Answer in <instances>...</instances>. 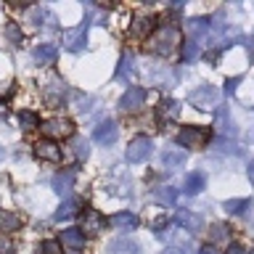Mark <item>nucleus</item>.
Wrapping results in <instances>:
<instances>
[{
  "instance_id": "obj_6",
  "label": "nucleus",
  "mask_w": 254,
  "mask_h": 254,
  "mask_svg": "<svg viewBox=\"0 0 254 254\" xmlns=\"http://www.w3.org/2000/svg\"><path fill=\"white\" fill-rule=\"evenodd\" d=\"M87 27H90V21H82V24H77L74 29H66L64 32V48L71 53H79L85 48V40H87Z\"/></svg>"
},
{
  "instance_id": "obj_40",
  "label": "nucleus",
  "mask_w": 254,
  "mask_h": 254,
  "mask_svg": "<svg viewBox=\"0 0 254 254\" xmlns=\"http://www.w3.org/2000/svg\"><path fill=\"white\" fill-rule=\"evenodd\" d=\"M162 254H188V246H167Z\"/></svg>"
},
{
  "instance_id": "obj_38",
  "label": "nucleus",
  "mask_w": 254,
  "mask_h": 254,
  "mask_svg": "<svg viewBox=\"0 0 254 254\" xmlns=\"http://www.w3.org/2000/svg\"><path fill=\"white\" fill-rule=\"evenodd\" d=\"M238 85H241V77H230V79H225V93H228V95H233Z\"/></svg>"
},
{
  "instance_id": "obj_15",
  "label": "nucleus",
  "mask_w": 254,
  "mask_h": 254,
  "mask_svg": "<svg viewBox=\"0 0 254 254\" xmlns=\"http://www.w3.org/2000/svg\"><path fill=\"white\" fill-rule=\"evenodd\" d=\"M35 154L43 159V162H61V148L56 140H40L35 146Z\"/></svg>"
},
{
  "instance_id": "obj_37",
  "label": "nucleus",
  "mask_w": 254,
  "mask_h": 254,
  "mask_svg": "<svg viewBox=\"0 0 254 254\" xmlns=\"http://www.w3.org/2000/svg\"><path fill=\"white\" fill-rule=\"evenodd\" d=\"M37 254H64V252H61L59 241H43V244H37Z\"/></svg>"
},
{
  "instance_id": "obj_22",
  "label": "nucleus",
  "mask_w": 254,
  "mask_h": 254,
  "mask_svg": "<svg viewBox=\"0 0 254 254\" xmlns=\"http://www.w3.org/2000/svg\"><path fill=\"white\" fill-rule=\"evenodd\" d=\"M109 225L122 228V230H132V228H138V217H135V212H117L109 217Z\"/></svg>"
},
{
  "instance_id": "obj_39",
  "label": "nucleus",
  "mask_w": 254,
  "mask_h": 254,
  "mask_svg": "<svg viewBox=\"0 0 254 254\" xmlns=\"http://www.w3.org/2000/svg\"><path fill=\"white\" fill-rule=\"evenodd\" d=\"M0 254H13V244L11 241H8V238L3 236V238H0Z\"/></svg>"
},
{
  "instance_id": "obj_47",
  "label": "nucleus",
  "mask_w": 254,
  "mask_h": 254,
  "mask_svg": "<svg viewBox=\"0 0 254 254\" xmlns=\"http://www.w3.org/2000/svg\"><path fill=\"white\" fill-rule=\"evenodd\" d=\"M3 159H5V148H0V162H3Z\"/></svg>"
},
{
  "instance_id": "obj_21",
  "label": "nucleus",
  "mask_w": 254,
  "mask_h": 254,
  "mask_svg": "<svg viewBox=\"0 0 254 254\" xmlns=\"http://www.w3.org/2000/svg\"><path fill=\"white\" fill-rule=\"evenodd\" d=\"M217 132L220 138H233L236 135V125L230 122V114L225 106H217Z\"/></svg>"
},
{
  "instance_id": "obj_34",
  "label": "nucleus",
  "mask_w": 254,
  "mask_h": 254,
  "mask_svg": "<svg viewBox=\"0 0 254 254\" xmlns=\"http://www.w3.org/2000/svg\"><path fill=\"white\" fill-rule=\"evenodd\" d=\"M71 151H74L77 159H87L90 156V143L85 138H71Z\"/></svg>"
},
{
  "instance_id": "obj_23",
  "label": "nucleus",
  "mask_w": 254,
  "mask_h": 254,
  "mask_svg": "<svg viewBox=\"0 0 254 254\" xmlns=\"http://www.w3.org/2000/svg\"><path fill=\"white\" fill-rule=\"evenodd\" d=\"M61 241L66 244L71 252H79V249L85 246V233H82L79 228H66V230L61 233Z\"/></svg>"
},
{
  "instance_id": "obj_8",
  "label": "nucleus",
  "mask_w": 254,
  "mask_h": 254,
  "mask_svg": "<svg viewBox=\"0 0 254 254\" xmlns=\"http://www.w3.org/2000/svg\"><path fill=\"white\" fill-rule=\"evenodd\" d=\"M143 103H146V87H127L125 95L119 98V109L132 114V111H140Z\"/></svg>"
},
{
  "instance_id": "obj_27",
  "label": "nucleus",
  "mask_w": 254,
  "mask_h": 254,
  "mask_svg": "<svg viewBox=\"0 0 254 254\" xmlns=\"http://www.w3.org/2000/svg\"><path fill=\"white\" fill-rule=\"evenodd\" d=\"M154 201L170 206V204L178 201V190H175L172 186H170V188H167V186H164V188H156V190H154Z\"/></svg>"
},
{
  "instance_id": "obj_7",
  "label": "nucleus",
  "mask_w": 254,
  "mask_h": 254,
  "mask_svg": "<svg viewBox=\"0 0 254 254\" xmlns=\"http://www.w3.org/2000/svg\"><path fill=\"white\" fill-rule=\"evenodd\" d=\"M206 138H209V130H204V127H183L178 132V143L183 148H201Z\"/></svg>"
},
{
  "instance_id": "obj_16",
  "label": "nucleus",
  "mask_w": 254,
  "mask_h": 254,
  "mask_svg": "<svg viewBox=\"0 0 254 254\" xmlns=\"http://www.w3.org/2000/svg\"><path fill=\"white\" fill-rule=\"evenodd\" d=\"M106 252L109 254H140V246H138V241L122 236V238H117V241H111L106 246Z\"/></svg>"
},
{
  "instance_id": "obj_10",
  "label": "nucleus",
  "mask_w": 254,
  "mask_h": 254,
  "mask_svg": "<svg viewBox=\"0 0 254 254\" xmlns=\"http://www.w3.org/2000/svg\"><path fill=\"white\" fill-rule=\"evenodd\" d=\"M180 117V103L178 101H172V98H164V101H159V106H156V122L167 127L172 122V119H178Z\"/></svg>"
},
{
  "instance_id": "obj_35",
  "label": "nucleus",
  "mask_w": 254,
  "mask_h": 254,
  "mask_svg": "<svg viewBox=\"0 0 254 254\" xmlns=\"http://www.w3.org/2000/svg\"><path fill=\"white\" fill-rule=\"evenodd\" d=\"M151 82L154 85H175V71H170V69H162V71H154L151 74Z\"/></svg>"
},
{
  "instance_id": "obj_1",
  "label": "nucleus",
  "mask_w": 254,
  "mask_h": 254,
  "mask_svg": "<svg viewBox=\"0 0 254 254\" xmlns=\"http://www.w3.org/2000/svg\"><path fill=\"white\" fill-rule=\"evenodd\" d=\"M180 45V32L175 24H159L148 37V51L156 56H170Z\"/></svg>"
},
{
  "instance_id": "obj_44",
  "label": "nucleus",
  "mask_w": 254,
  "mask_h": 254,
  "mask_svg": "<svg viewBox=\"0 0 254 254\" xmlns=\"http://www.w3.org/2000/svg\"><path fill=\"white\" fill-rule=\"evenodd\" d=\"M249 180H252V183H254V162H252V164H249Z\"/></svg>"
},
{
  "instance_id": "obj_9",
  "label": "nucleus",
  "mask_w": 254,
  "mask_h": 254,
  "mask_svg": "<svg viewBox=\"0 0 254 254\" xmlns=\"http://www.w3.org/2000/svg\"><path fill=\"white\" fill-rule=\"evenodd\" d=\"M93 138H95V143H101V146H114L117 138H119V127H117V122H111V119L101 122L98 127H95Z\"/></svg>"
},
{
  "instance_id": "obj_41",
  "label": "nucleus",
  "mask_w": 254,
  "mask_h": 254,
  "mask_svg": "<svg viewBox=\"0 0 254 254\" xmlns=\"http://www.w3.org/2000/svg\"><path fill=\"white\" fill-rule=\"evenodd\" d=\"M225 254H246V249H244V246H238V244H228Z\"/></svg>"
},
{
  "instance_id": "obj_20",
  "label": "nucleus",
  "mask_w": 254,
  "mask_h": 254,
  "mask_svg": "<svg viewBox=\"0 0 254 254\" xmlns=\"http://www.w3.org/2000/svg\"><path fill=\"white\" fill-rule=\"evenodd\" d=\"M151 27H154V16L140 13V16H135L132 24H130V35H132V37H148Z\"/></svg>"
},
{
  "instance_id": "obj_42",
  "label": "nucleus",
  "mask_w": 254,
  "mask_h": 254,
  "mask_svg": "<svg viewBox=\"0 0 254 254\" xmlns=\"http://www.w3.org/2000/svg\"><path fill=\"white\" fill-rule=\"evenodd\" d=\"M164 225H167V217H159V220L154 222V228H156V230H162Z\"/></svg>"
},
{
  "instance_id": "obj_11",
  "label": "nucleus",
  "mask_w": 254,
  "mask_h": 254,
  "mask_svg": "<svg viewBox=\"0 0 254 254\" xmlns=\"http://www.w3.org/2000/svg\"><path fill=\"white\" fill-rule=\"evenodd\" d=\"M32 59H35L37 66H48V64H56V59H59V48L51 45V43H40L35 51H32Z\"/></svg>"
},
{
  "instance_id": "obj_33",
  "label": "nucleus",
  "mask_w": 254,
  "mask_h": 254,
  "mask_svg": "<svg viewBox=\"0 0 254 254\" xmlns=\"http://www.w3.org/2000/svg\"><path fill=\"white\" fill-rule=\"evenodd\" d=\"M198 56H201V51H198V43L188 40V43L183 45V64H193Z\"/></svg>"
},
{
  "instance_id": "obj_31",
  "label": "nucleus",
  "mask_w": 254,
  "mask_h": 254,
  "mask_svg": "<svg viewBox=\"0 0 254 254\" xmlns=\"http://www.w3.org/2000/svg\"><path fill=\"white\" fill-rule=\"evenodd\" d=\"M19 125L24 127V130H35V127H40V117L35 114V111H19Z\"/></svg>"
},
{
  "instance_id": "obj_26",
  "label": "nucleus",
  "mask_w": 254,
  "mask_h": 254,
  "mask_svg": "<svg viewBox=\"0 0 254 254\" xmlns=\"http://www.w3.org/2000/svg\"><path fill=\"white\" fill-rule=\"evenodd\" d=\"M77 209H79V201H74V198H69V201H64L59 209H56V214H53V220L56 222H64V220H71L77 214Z\"/></svg>"
},
{
  "instance_id": "obj_14",
  "label": "nucleus",
  "mask_w": 254,
  "mask_h": 254,
  "mask_svg": "<svg viewBox=\"0 0 254 254\" xmlns=\"http://www.w3.org/2000/svg\"><path fill=\"white\" fill-rule=\"evenodd\" d=\"M175 225L190 230V233H196V230H201V217H198L196 212L190 209H178L175 212Z\"/></svg>"
},
{
  "instance_id": "obj_28",
  "label": "nucleus",
  "mask_w": 254,
  "mask_h": 254,
  "mask_svg": "<svg viewBox=\"0 0 254 254\" xmlns=\"http://www.w3.org/2000/svg\"><path fill=\"white\" fill-rule=\"evenodd\" d=\"M222 206H225L228 214H244V212L252 206V198H228Z\"/></svg>"
},
{
  "instance_id": "obj_17",
  "label": "nucleus",
  "mask_w": 254,
  "mask_h": 254,
  "mask_svg": "<svg viewBox=\"0 0 254 254\" xmlns=\"http://www.w3.org/2000/svg\"><path fill=\"white\" fill-rule=\"evenodd\" d=\"M119 82H132L135 77V56L132 53H125L119 59V66H117V74H114Z\"/></svg>"
},
{
  "instance_id": "obj_45",
  "label": "nucleus",
  "mask_w": 254,
  "mask_h": 254,
  "mask_svg": "<svg viewBox=\"0 0 254 254\" xmlns=\"http://www.w3.org/2000/svg\"><path fill=\"white\" fill-rule=\"evenodd\" d=\"M3 117H5V106L0 103V119H3Z\"/></svg>"
},
{
  "instance_id": "obj_30",
  "label": "nucleus",
  "mask_w": 254,
  "mask_h": 254,
  "mask_svg": "<svg viewBox=\"0 0 254 254\" xmlns=\"http://www.w3.org/2000/svg\"><path fill=\"white\" fill-rule=\"evenodd\" d=\"M214 151H220V154H241V146L238 143H233L230 138H217L214 140Z\"/></svg>"
},
{
  "instance_id": "obj_46",
  "label": "nucleus",
  "mask_w": 254,
  "mask_h": 254,
  "mask_svg": "<svg viewBox=\"0 0 254 254\" xmlns=\"http://www.w3.org/2000/svg\"><path fill=\"white\" fill-rule=\"evenodd\" d=\"M198 254H214V249H201V252H198Z\"/></svg>"
},
{
  "instance_id": "obj_24",
  "label": "nucleus",
  "mask_w": 254,
  "mask_h": 254,
  "mask_svg": "<svg viewBox=\"0 0 254 254\" xmlns=\"http://www.w3.org/2000/svg\"><path fill=\"white\" fill-rule=\"evenodd\" d=\"M21 222H24L21 214L8 212V209H0V230H3V233H13V230H19Z\"/></svg>"
},
{
  "instance_id": "obj_3",
  "label": "nucleus",
  "mask_w": 254,
  "mask_h": 254,
  "mask_svg": "<svg viewBox=\"0 0 254 254\" xmlns=\"http://www.w3.org/2000/svg\"><path fill=\"white\" fill-rule=\"evenodd\" d=\"M151 151H154V140H151L148 135H138V138H132L130 143H127L125 159L130 164H140L151 156Z\"/></svg>"
},
{
  "instance_id": "obj_36",
  "label": "nucleus",
  "mask_w": 254,
  "mask_h": 254,
  "mask_svg": "<svg viewBox=\"0 0 254 254\" xmlns=\"http://www.w3.org/2000/svg\"><path fill=\"white\" fill-rule=\"evenodd\" d=\"M43 16H48L43 5L27 8V21H32V24H35V27H40V24H43Z\"/></svg>"
},
{
  "instance_id": "obj_43",
  "label": "nucleus",
  "mask_w": 254,
  "mask_h": 254,
  "mask_svg": "<svg viewBox=\"0 0 254 254\" xmlns=\"http://www.w3.org/2000/svg\"><path fill=\"white\" fill-rule=\"evenodd\" d=\"M249 53H252V59H254V35H252V40H249Z\"/></svg>"
},
{
  "instance_id": "obj_13",
  "label": "nucleus",
  "mask_w": 254,
  "mask_h": 254,
  "mask_svg": "<svg viewBox=\"0 0 254 254\" xmlns=\"http://www.w3.org/2000/svg\"><path fill=\"white\" fill-rule=\"evenodd\" d=\"M103 225H106V220L101 217V212L95 209H85V217H82V233L85 236H98Z\"/></svg>"
},
{
  "instance_id": "obj_19",
  "label": "nucleus",
  "mask_w": 254,
  "mask_h": 254,
  "mask_svg": "<svg viewBox=\"0 0 254 254\" xmlns=\"http://www.w3.org/2000/svg\"><path fill=\"white\" fill-rule=\"evenodd\" d=\"M186 29H188L190 40L196 43L198 37L209 35V29H212V21H209V19H201V16H198V19H188V21H186Z\"/></svg>"
},
{
  "instance_id": "obj_32",
  "label": "nucleus",
  "mask_w": 254,
  "mask_h": 254,
  "mask_svg": "<svg viewBox=\"0 0 254 254\" xmlns=\"http://www.w3.org/2000/svg\"><path fill=\"white\" fill-rule=\"evenodd\" d=\"M5 40L11 45H21V40H24V35H21V27L16 21H8L5 24Z\"/></svg>"
},
{
  "instance_id": "obj_4",
  "label": "nucleus",
  "mask_w": 254,
  "mask_h": 254,
  "mask_svg": "<svg viewBox=\"0 0 254 254\" xmlns=\"http://www.w3.org/2000/svg\"><path fill=\"white\" fill-rule=\"evenodd\" d=\"M43 101L53 109L64 106V101H66V82L61 77H48L43 85Z\"/></svg>"
},
{
  "instance_id": "obj_29",
  "label": "nucleus",
  "mask_w": 254,
  "mask_h": 254,
  "mask_svg": "<svg viewBox=\"0 0 254 254\" xmlns=\"http://www.w3.org/2000/svg\"><path fill=\"white\" fill-rule=\"evenodd\" d=\"M209 236H212V244H228L230 241V228L225 225V222H214Z\"/></svg>"
},
{
  "instance_id": "obj_25",
  "label": "nucleus",
  "mask_w": 254,
  "mask_h": 254,
  "mask_svg": "<svg viewBox=\"0 0 254 254\" xmlns=\"http://www.w3.org/2000/svg\"><path fill=\"white\" fill-rule=\"evenodd\" d=\"M206 188V175L204 172H190L188 178H186V193L188 196H196V193H201V190Z\"/></svg>"
},
{
  "instance_id": "obj_48",
  "label": "nucleus",
  "mask_w": 254,
  "mask_h": 254,
  "mask_svg": "<svg viewBox=\"0 0 254 254\" xmlns=\"http://www.w3.org/2000/svg\"><path fill=\"white\" fill-rule=\"evenodd\" d=\"M69 254H79V252H69Z\"/></svg>"
},
{
  "instance_id": "obj_2",
  "label": "nucleus",
  "mask_w": 254,
  "mask_h": 254,
  "mask_svg": "<svg viewBox=\"0 0 254 254\" xmlns=\"http://www.w3.org/2000/svg\"><path fill=\"white\" fill-rule=\"evenodd\" d=\"M188 101H190V106H196L201 111H212V109L220 106V90L214 85H198L196 90L188 95Z\"/></svg>"
},
{
  "instance_id": "obj_12",
  "label": "nucleus",
  "mask_w": 254,
  "mask_h": 254,
  "mask_svg": "<svg viewBox=\"0 0 254 254\" xmlns=\"http://www.w3.org/2000/svg\"><path fill=\"white\" fill-rule=\"evenodd\" d=\"M51 188H53L59 196H69L71 188H74V170H66V172L53 175V178H51Z\"/></svg>"
},
{
  "instance_id": "obj_18",
  "label": "nucleus",
  "mask_w": 254,
  "mask_h": 254,
  "mask_svg": "<svg viewBox=\"0 0 254 254\" xmlns=\"http://www.w3.org/2000/svg\"><path fill=\"white\" fill-rule=\"evenodd\" d=\"M186 151L183 148H164L162 151V164L167 167V170H180L183 164H186Z\"/></svg>"
},
{
  "instance_id": "obj_5",
  "label": "nucleus",
  "mask_w": 254,
  "mask_h": 254,
  "mask_svg": "<svg viewBox=\"0 0 254 254\" xmlns=\"http://www.w3.org/2000/svg\"><path fill=\"white\" fill-rule=\"evenodd\" d=\"M43 132L48 135V140L74 138V125H71L69 119H64V117H53V119H48V122H43Z\"/></svg>"
}]
</instances>
